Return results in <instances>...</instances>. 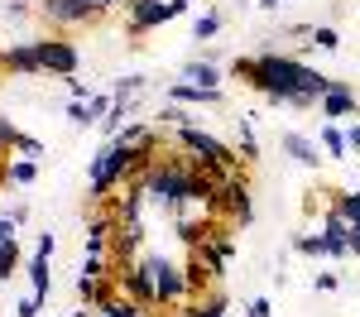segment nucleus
I'll return each instance as SVG.
<instances>
[{
  "mask_svg": "<svg viewBox=\"0 0 360 317\" xmlns=\"http://www.w3.org/2000/svg\"><path fill=\"white\" fill-rule=\"evenodd\" d=\"M312 48H322V53H336V48H341V34H336L332 25H317V29H312Z\"/></svg>",
  "mask_w": 360,
  "mask_h": 317,
  "instance_id": "obj_31",
  "label": "nucleus"
},
{
  "mask_svg": "<svg viewBox=\"0 0 360 317\" xmlns=\"http://www.w3.org/2000/svg\"><path fill=\"white\" fill-rule=\"evenodd\" d=\"M63 82H68V96H72V101H91V96H96L91 82H82V77H63Z\"/></svg>",
  "mask_w": 360,
  "mask_h": 317,
  "instance_id": "obj_37",
  "label": "nucleus"
},
{
  "mask_svg": "<svg viewBox=\"0 0 360 317\" xmlns=\"http://www.w3.org/2000/svg\"><path fill=\"white\" fill-rule=\"evenodd\" d=\"M25 274H29V293L34 298H49V288H53V274H49V255H34L25 259Z\"/></svg>",
  "mask_w": 360,
  "mask_h": 317,
  "instance_id": "obj_18",
  "label": "nucleus"
},
{
  "mask_svg": "<svg viewBox=\"0 0 360 317\" xmlns=\"http://www.w3.org/2000/svg\"><path fill=\"white\" fill-rule=\"evenodd\" d=\"M20 264H25V250H20V235H15V240H0V284H5V279H10V274H15Z\"/></svg>",
  "mask_w": 360,
  "mask_h": 317,
  "instance_id": "obj_25",
  "label": "nucleus"
},
{
  "mask_svg": "<svg viewBox=\"0 0 360 317\" xmlns=\"http://www.w3.org/2000/svg\"><path fill=\"white\" fill-rule=\"evenodd\" d=\"M317 106H322V120H346V115L360 111V96L346 82H336V77H332V86L322 91V101H317Z\"/></svg>",
  "mask_w": 360,
  "mask_h": 317,
  "instance_id": "obj_10",
  "label": "nucleus"
},
{
  "mask_svg": "<svg viewBox=\"0 0 360 317\" xmlns=\"http://www.w3.org/2000/svg\"><path fill=\"white\" fill-rule=\"evenodd\" d=\"M144 221H115L111 231V264H135L144 255Z\"/></svg>",
  "mask_w": 360,
  "mask_h": 317,
  "instance_id": "obj_8",
  "label": "nucleus"
},
{
  "mask_svg": "<svg viewBox=\"0 0 360 317\" xmlns=\"http://www.w3.org/2000/svg\"><path fill=\"white\" fill-rule=\"evenodd\" d=\"M346 250H351V255L360 259V221H356V226H351V235H346Z\"/></svg>",
  "mask_w": 360,
  "mask_h": 317,
  "instance_id": "obj_47",
  "label": "nucleus"
},
{
  "mask_svg": "<svg viewBox=\"0 0 360 317\" xmlns=\"http://www.w3.org/2000/svg\"><path fill=\"white\" fill-rule=\"evenodd\" d=\"M173 226H178V240H183L188 250H197V245L212 235L217 221H212V216H173Z\"/></svg>",
  "mask_w": 360,
  "mask_h": 317,
  "instance_id": "obj_17",
  "label": "nucleus"
},
{
  "mask_svg": "<svg viewBox=\"0 0 360 317\" xmlns=\"http://www.w3.org/2000/svg\"><path fill=\"white\" fill-rule=\"evenodd\" d=\"M34 48H39V63H44V77H77L82 48H77L68 34H39Z\"/></svg>",
  "mask_w": 360,
  "mask_h": 317,
  "instance_id": "obj_5",
  "label": "nucleus"
},
{
  "mask_svg": "<svg viewBox=\"0 0 360 317\" xmlns=\"http://www.w3.org/2000/svg\"><path fill=\"white\" fill-rule=\"evenodd\" d=\"M231 77H240L245 86H255L269 106H288L298 91L303 96H317L322 101V91L332 86V77H322L317 67H307L303 58H293V53H259V58H236L231 63Z\"/></svg>",
  "mask_w": 360,
  "mask_h": 317,
  "instance_id": "obj_1",
  "label": "nucleus"
},
{
  "mask_svg": "<svg viewBox=\"0 0 360 317\" xmlns=\"http://www.w3.org/2000/svg\"><path fill=\"white\" fill-rule=\"evenodd\" d=\"M144 86H149V77H144V72H130V77H120V82L111 86V96H115V101H135Z\"/></svg>",
  "mask_w": 360,
  "mask_h": 317,
  "instance_id": "obj_28",
  "label": "nucleus"
},
{
  "mask_svg": "<svg viewBox=\"0 0 360 317\" xmlns=\"http://www.w3.org/2000/svg\"><path fill=\"white\" fill-rule=\"evenodd\" d=\"M86 255L111 259V235H86Z\"/></svg>",
  "mask_w": 360,
  "mask_h": 317,
  "instance_id": "obj_38",
  "label": "nucleus"
},
{
  "mask_svg": "<svg viewBox=\"0 0 360 317\" xmlns=\"http://www.w3.org/2000/svg\"><path fill=\"white\" fill-rule=\"evenodd\" d=\"M346 149H351V154H360V120H351V125H346Z\"/></svg>",
  "mask_w": 360,
  "mask_h": 317,
  "instance_id": "obj_44",
  "label": "nucleus"
},
{
  "mask_svg": "<svg viewBox=\"0 0 360 317\" xmlns=\"http://www.w3.org/2000/svg\"><path fill=\"white\" fill-rule=\"evenodd\" d=\"M293 250H298V255L322 259V255H327V240H322V231H307V235H298V240H293Z\"/></svg>",
  "mask_w": 360,
  "mask_h": 317,
  "instance_id": "obj_30",
  "label": "nucleus"
},
{
  "mask_svg": "<svg viewBox=\"0 0 360 317\" xmlns=\"http://www.w3.org/2000/svg\"><path fill=\"white\" fill-rule=\"evenodd\" d=\"M68 317H91V308H82V313H68Z\"/></svg>",
  "mask_w": 360,
  "mask_h": 317,
  "instance_id": "obj_50",
  "label": "nucleus"
},
{
  "mask_svg": "<svg viewBox=\"0 0 360 317\" xmlns=\"http://www.w3.org/2000/svg\"><path fill=\"white\" fill-rule=\"evenodd\" d=\"M259 10H269V15H274V10H283V0H259Z\"/></svg>",
  "mask_w": 360,
  "mask_h": 317,
  "instance_id": "obj_49",
  "label": "nucleus"
},
{
  "mask_svg": "<svg viewBox=\"0 0 360 317\" xmlns=\"http://www.w3.org/2000/svg\"><path fill=\"white\" fill-rule=\"evenodd\" d=\"M15 154H20V159H44V144L34 140V135H25V130H20V140H15Z\"/></svg>",
  "mask_w": 360,
  "mask_h": 317,
  "instance_id": "obj_35",
  "label": "nucleus"
},
{
  "mask_svg": "<svg viewBox=\"0 0 360 317\" xmlns=\"http://www.w3.org/2000/svg\"><path fill=\"white\" fill-rule=\"evenodd\" d=\"M15 231H20L15 216H0V240H15Z\"/></svg>",
  "mask_w": 360,
  "mask_h": 317,
  "instance_id": "obj_46",
  "label": "nucleus"
},
{
  "mask_svg": "<svg viewBox=\"0 0 360 317\" xmlns=\"http://www.w3.org/2000/svg\"><path fill=\"white\" fill-rule=\"evenodd\" d=\"M159 120H164V130H183V125H193V115L183 111V106H173V101L164 106V115H159Z\"/></svg>",
  "mask_w": 360,
  "mask_h": 317,
  "instance_id": "obj_34",
  "label": "nucleus"
},
{
  "mask_svg": "<svg viewBox=\"0 0 360 317\" xmlns=\"http://www.w3.org/2000/svg\"><path fill=\"white\" fill-rule=\"evenodd\" d=\"M236 135H240V164H255V159H259V140H255V115H240V120H236Z\"/></svg>",
  "mask_w": 360,
  "mask_h": 317,
  "instance_id": "obj_23",
  "label": "nucleus"
},
{
  "mask_svg": "<svg viewBox=\"0 0 360 317\" xmlns=\"http://www.w3.org/2000/svg\"><path fill=\"white\" fill-rule=\"evenodd\" d=\"M111 293H115V279H82V274H77V298H82V308L96 313Z\"/></svg>",
  "mask_w": 360,
  "mask_h": 317,
  "instance_id": "obj_19",
  "label": "nucleus"
},
{
  "mask_svg": "<svg viewBox=\"0 0 360 317\" xmlns=\"http://www.w3.org/2000/svg\"><path fill=\"white\" fill-rule=\"evenodd\" d=\"M111 101H115V96H106V91H96V96L86 101V120H91V125H101V120H106V111H111Z\"/></svg>",
  "mask_w": 360,
  "mask_h": 317,
  "instance_id": "obj_33",
  "label": "nucleus"
},
{
  "mask_svg": "<svg viewBox=\"0 0 360 317\" xmlns=\"http://www.w3.org/2000/svg\"><path fill=\"white\" fill-rule=\"evenodd\" d=\"M39 313H44V298H34V293L15 303V317H39Z\"/></svg>",
  "mask_w": 360,
  "mask_h": 317,
  "instance_id": "obj_39",
  "label": "nucleus"
},
{
  "mask_svg": "<svg viewBox=\"0 0 360 317\" xmlns=\"http://www.w3.org/2000/svg\"><path fill=\"white\" fill-rule=\"evenodd\" d=\"M39 255H49V259L58 255V240H53V231H44V235H39Z\"/></svg>",
  "mask_w": 360,
  "mask_h": 317,
  "instance_id": "obj_45",
  "label": "nucleus"
},
{
  "mask_svg": "<svg viewBox=\"0 0 360 317\" xmlns=\"http://www.w3.org/2000/svg\"><path fill=\"white\" fill-rule=\"evenodd\" d=\"M336 212L356 226V221H360V188H356V193H341V198H336Z\"/></svg>",
  "mask_w": 360,
  "mask_h": 317,
  "instance_id": "obj_32",
  "label": "nucleus"
},
{
  "mask_svg": "<svg viewBox=\"0 0 360 317\" xmlns=\"http://www.w3.org/2000/svg\"><path fill=\"white\" fill-rule=\"evenodd\" d=\"M197 0H139V5H130L125 10V34H149V29L168 25V20H178V15H188Z\"/></svg>",
  "mask_w": 360,
  "mask_h": 317,
  "instance_id": "obj_6",
  "label": "nucleus"
},
{
  "mask_svg": "<svg viewBox=\"0 0 360 317\" xmlns=\"http://www.w3.org/2000/svg\"><path fill=\"white\" fill-rule=\"evenodd\" d=\"M183 274H188V293H193V298H202V293H212V288H217V274H212V269H207V259L197 255H188V264H183Z\"/></svg>",
  "mask_w": 360,
  "mask_h": 317,
  "instance_id": "obj_16",
  "label": "nucleus"
},
{
  "mask_svg": "<svg viewBox=\"0 0 360 317\" xmlns=\"http://www.w3.org/2000/svg\"><path fill=\"white\" fill-rule=\"evenodd\" d=\"M144 207H149V202H144V193H139V188H125V198H115V221H144Z\"/></svg>",
  "mask_w": 360,
  "mask_h": 317,
  "instance_id": "obj_21",
  "label": "nucleus"
},
{
  "mask_svg": "<svg viewBox=\"0 0 360 317\" xmlns=\"http://www.w3.org/2000/svg\"><path fill=\"white\" fill-rule=\"evenodd\" d=\"M0 15H5V20H25L29 5H25V0H0Z\"/></svg>",
  "mask_w": 360,
  "mask_h": 317,
  "instance_id": "obj_40",
  "label": "nucleus"
},
{
  "mask_svg": "<svg viewBox=\"0 0 360 317\" xmlns=\"http://www.w3.org/2000/svg\"><path fill=\"white\" fill-rule=\"evenodd\" d=\"M0 72H5V63H0Z\"/></svg>",
  "mask_w": 360,
  "mask_h": 317,
  "instance_id": "obj_51",
  "label": "nucleus"
},
{
  "mask_svg": "<svg viewBox=\"0 0 360 317\" xmlns=\"http://www.w3.org/2000/svg\"><path fill=\"white\" fill-rule=\"evenodd\" d=\"M217 29H221V15L207 10V15H197V20H193V39H197V44H207V39H217Z\"/></svg>",
  "mask_w": 360,
  "mask_h": 317,
  "instance_id": "obj_29",
  "label": "nucleus"
},
{
  "mask_svg": "<svg viewBox=\"0 0 360 317\" xmlns=\"http://www.w3.org/2000/svg\"><path fill=\"white\" fill-rule=\"evenodd\" d=\"M130 144L120 140H106L96 154H91V169H86V193L91 202H106L115 188H130Z\"/></svg>",
  "mask_w": 360,
  "mask_h": 317,
  "instance_id": "obj_2",
  "label": "nucleus"
},
{
  "mask_svg": "<svg viewBox=\"0 0 360 317\" xmlns=\"http://www.w3.org/2000/svg\"><path fill=\"white\" fill-rule=\"evenodd\" d=\"M91 5H101V10H125V0H91Z\"/></svg>",
  "mask_w": 360,
  "mask_h": 317,
  "instance_id": "obj_48",
  "label": "nucleus"
},
{
  "mask_svg": "<svg viewBox=\"0 0 360 317\" xmlns=\"http://www.w3.org/2000/svg\"><path fill=\"white\" fill-rule=\"evenodd\" d=\"M125 115H130V101H111V111H106V120H101L96 130H101L106 140H115V135L125 130Z\"/></svg>",
  "mask_w": 360,
  "mask_h": 317,
  "instance_id": "obj_26",
  "label": "nucleus"
},
{
  "mask_svg": "<svg viewBox=\"0 0 360 317\" xmlns=\"http://www.w3.org/2000/svg\"><path fill=\"white\" fill-rule=\"evenodd\" d=\"M68 120H72V125H91V120H86V101H68Z\"/></svg>",
  "mask_w": 360,
  "mask_h": 317,
  "instance_id": "obj_42",
  "label": "nucleus"
},
{
  "mask_svg": "<svg viewBox=\"0 0 360 317\" xmlns=\"http://www.w3.org/2000/svg\"><path fill=\"white\" fill-rule=\"evenodd\" d=\"M221 207H226V221H231V226H250V221H255V207H250V183H245V169L226 178V188H221Z\"/></svg>",
  "mask_w": 360,
  "mask_h": 317,
  "instance_id": "obj_7",
  "label": "nucleus"
},
{
  "mask_svg": "<svg viewBox=\"0 0 360 317\" xmlns=\"http://www.w3.org/2000/svg\"><path fill=\"white\" fill-rule=\"evenodd\" d=\"M278 149L298 164V169H322L327 159H322V144L312 140V135H303V130H283L278 135Z\"/></svg>",
  "mask_w": 360,
  "mask_h": 317,
  "instance_id": "obj_9",
  "label": "nucleus"
},
{
  "mask_svg": "<svg viewBox=\"0 0 360 317\" xmlns=\"http://www.w3.org/2000/svg\"><path fill=\"white\" fill-rule=\"evenodd\" d=\"M245 317H274V303H269V298H250Z\"/></svg>",
  "mask_w": 360,
  "mask_h": 317,
  "instance_id": "obj_41",
  "label": "nucleus"
},
{
  "mask_svg": "<svg viewBox=\"0 0 360 317\" xmlns=\"http://www.w3.org/2000/svg\"><path fill=\"white\" fill-rule=\"evenodd\" d=\"M5 178L20 183V188H29V183L39 178V159H10V164H5Z\"/></svg>",
  "mask_w": 360,
  "mask_h": 317,
  "instance_id": "obj_27",
  "label": "nucleus"
},
{
  "mask_svg": "<svg viewBox=\"0 0 360 317\" xmlns=\"http://www.w3.org/2000/svg\"><path fill=\"white\" fill-rule=\"evenodd\" d=\"M183 82H197V86H221V67L212 58H188L183 63Z\"/></svg>",
  "mask_w": 360,
  "mask_h": 317,
  "instance_id": "obj_20",
  "label": "nucleus"
},
{
  "mask_svg": "<svg viewBox=\"0 0 360 317\" xmlns=\"http://www.w3.org/2000/svg\"><path fill=\"white\" fill-rule=\"evenodd\" d=\"M135 264L149 274V284H154V303H159V308H168V313H173V308H183V303L193 298V293H188V274H183V264H173L168 255L144 250Z\"/></svg>",
  "mask_w": 360,
  "mask_h": 317,
  "instance_id": "obj_3",
  "label": "nucleus"
},
{
  "mask_svg": "<svg viewBox=\"0 0 360 317\" xmlns=\"http://www.w3.org/2000/svg\"><path fill=\"white\" fill-rule=\"evenodd\" d=\"M322 149H327V159H346V154H351V149H346V130H341V125H336V120H322Z\"/></svg>",
  "mask_w": 360,
  "mask_h": 317,
  "instance_id": "obj_24",
  "label": "nucleus"
},
{
  "mask_svg": "<svg viewBox=\"0 0 360 317\" xmlns=\"http://www.w3.org/2000/svg\"><path fill=\"white\" fill-rule=\"evenodd\" d=\"M115 140L130 144V149H144V154H159V149H164V130H154V125H144V120H130Z\"/></svg>",
  "mask_w": 360,
  "mask_h": 317,
  "instance_id": "obj_14",
  "label": "nucleus"
},
{
  "mask_svg": "<svg viewBox=\"0 0 360 317\" xmlns=\"http://www.w3.org/2000/svg\"><path fill=\"white\" fill-rule=\"evenodd\" d=\"M96 317H154V308H139V303H130V298L111 293V298L96 308Z\"/></svg>",
  "mask_w": 360,
  "mask_h": 317,
  "instance_id": "obj_22",
  "label": "nucleus"
},
{
  "mask_svg": "<svg viewBox=\"0 0 360 317\" xmlns=\"http://www.w3.org/2000/svg\"><path fill=\"white\" fill-rule=\"evenodd\" d=\"M0 63H5V72H29V77H44V63H39L34 39H29V44H10V48H0Z\"/></svg>",
  "mask_w": 360,
  "mask_h": 317,
  "instance_id": "obj_13",
  "label": "nucleus"
},
{
  "mask_svg": "<svg viewBox=\"0 0 360 317\" xmlns=\"http://www.w3.org/2000/svg\"><path fill=\"white\" fill-rule=\"evenodd\" d=\"M15 140H20V125L0 115V154H15Z\"/></svg>",
  "mask_w": 360,
  "mask_h": 317,
  "instance_id": "obj_36",
  "label": "nucleus"
},
{
  "mask_svg": "<svg viewBox=\"0 0 360 317\" xmlns=\"http://www.w3.org/2000/svg\"><path fill=\"white\" fill-rule=\"evenodd\" d=\"M346 235H351V221H346L336 207H327V212H322V240H327V255L332 259L351 255V250H346Z\"/></svg>",
  "mask_w": 360,
  "mask_h": 317,
  "instance_id": "obj_12",
  "label": "nucleus"
},
{
  "mask_svg": "<svg viewBox=\"0 0 360 317\" xmlns=\"http://www.w3.org/2000/svg\"><path fill=\"white\" fill-rule=\"evenodd\" d=\"M336 284H341V279H336L332 269H322V274H317V279H312V288H317V293H332Z\"/></svg>",
  "mask_w": 360,
  "mask_h": 317,
  "instance_id": "obj_43",
  "label": "nucleus"
},
{
  "mask_svg": "<svg viewBox=\"0 0 360 317\" xmlns=\"http://www.w3.org/2000/svg\"><path fill=\"white\" fill-rule=\"evenodd\" d=\"M39 20L58 34H68V29H86V25H101L106 20V10L101 5H91V0H39Z\"/></svg>",
  "mask_w": 360,
  "mask_h": 317,
  "instance_id": "obj_4",
  "label": "nucleus"
},
{
  "mask_svg": "<svg viewBox=\"0 0 360 317\" xmlns=\"http://www.w3.org/2000/svg\"><path fill=\"white\" fill-rule=\"evenodd\" d=\"M168 101H173V106H221V101H226V91H221V86L173 82V86H168Z\"/></svg>",
  "mask_w": 360,
  "mask_h": 317,
  "instance_id": "obj_11",
  "label": "nucleus"
},
{
  "mask_svg": "<svg viewBox=\"0 0 360 317\" xmlns=\"http://www.w3.org/2000/svg\"><path fill=\"white\" fill-rule=\"evenodd\" d=\"M178 317H226V293L221 288H212V293H202V298H188L183 308H173Z\"/></svg>",
  "mask_w": 360,
  "mask_h": 317,
  "instance_id": "obj_15",
  "label": "nucleus"
}]
</instances>
